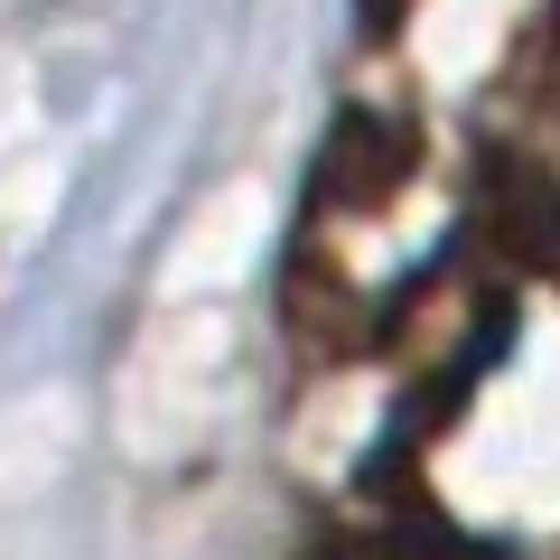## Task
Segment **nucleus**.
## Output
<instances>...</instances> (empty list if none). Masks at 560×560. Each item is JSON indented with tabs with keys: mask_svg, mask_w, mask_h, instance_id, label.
<instances>
[]
</instances>
